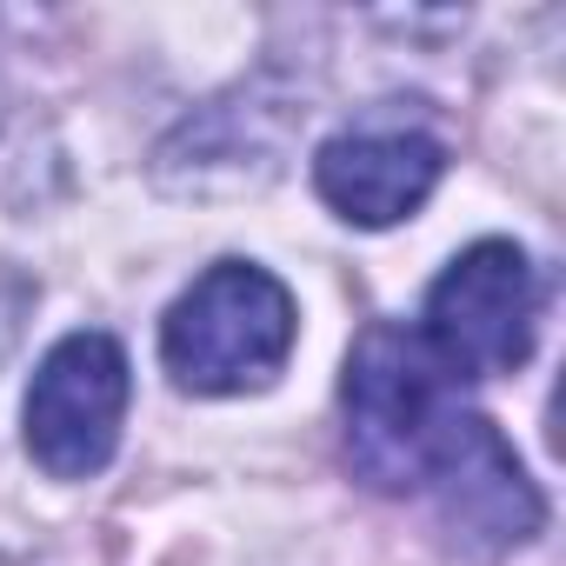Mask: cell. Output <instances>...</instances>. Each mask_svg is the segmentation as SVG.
<instances>
[{"instance_id":"6da1fadb","label":"cell","mask_w":566,"mask_h":566,"mask_svg":"<svg viewBox=\"0 0 566 566\" xmlns=\"http://www.w3.org/2000/svg\"><path fill=\"white\" fill-rule=\"evenodd\" d=\"M453 387L460 380L440 367V354L420 340V327H394V321L367 327L354 340L347 380H340L354 473L380 493H427L460 420L473 413V407H460Z\"/></svg>"},{"instance_id":"7a4b0ae2","label":"cell","mask_w":566,"mask_h":566,"mask_svg":"<svg viewBox=\"0 0 566 566\" xmlns=\"http://www.w3.org/2000/svg\"><path fill=\"white\" fill-rule=\"evenodd\" d=\"M294 334V294L253 260H220L167 307L160 360L187 394H247L287 367Z\"/></svg>"},{"instance_id":"3957f363","label":"cell","mask_w":566,"mask_h":566,"mask_svg":"<svg viewBox=\"0 0 566 566\" xmlns=\"http://www.w3.org/2000/svg\"><path fill=\"white\" fill-rule=\"evenodd\" d=\"M539 334V273L513 240H473L427 287L420 340L453 380H493L526 367Z\"/></svg>"},{"instance_id":"277c9868","label":"cell","mask_w":566,"mask_h":566,"mask_svg":"<svg viewBox=\"0 0 566 566\" xmlns=\"http://www.w3.org/2000/svg\"><path fill=\"white\" fill-rule=\"evenodd\" d=\"M127 400H134V374L114 334H67L48 347V360L28 380V453L34 467H48L54 480H94L127 427Z\"/></svg>"},{"instance_id":"5b68a950","label":"cell","mask_w":566,"mask_h":566,"mask_svg":"<svg viewBox=\"0 0 566 566\" xmlns=\"http://www.w3.org/2000/svg\"><path fill=\"white\" fill-rule=\"evenodd\" d=\"M447 533L473 553H506V546H526L539 526H546V500L539 486L526 480V467L513 460V447L500 440V427L486 413H467L440 473L427 480Z\"/></svg>"},{"instance_id":"8992f818","label":"cell","mask_w":566,"mask_h":566,"mask_svg":"<svg viewBox=\"0 0 566 566\" xmlns=\"http://www.w3.org/2000/svg\"><path fill=\"white\" fill-rule=\"evenodd\" d=\"M447 174V147L420 127H360L334 134L314 160L321 200L354 227H394L427 207V193Z\"/></svg>"}]
</instances>
